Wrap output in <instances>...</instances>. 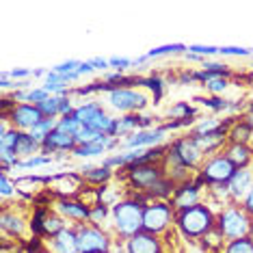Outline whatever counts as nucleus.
<instances>
[{"instance_id":"f8f14e48","label":"nucleus","mask_w":253,"mask_h":253,"mask_svg":"<svg viewBox=\"0 0 253 253\" xmlns=\"http://www.w3.org/2000/svg\"><path fill=\"white\" fill-rule=\"evenodd\" d=\"M173 156L188 169V167H195V165H197L204 154H201V149L193 143V139H180V141H177L175 145H173Z\"/></svg>"},{"instance_id":"8fccbe9b","label":"nucleus","mask_w":253,"mask_h":253,"mask_svg":"<svg viewBox=\"0 0 253 253\" xmlns=\"http://www.w3.org/2000/svg\"><path fill=\"white\" fill-rule=\"evenodd\" d=\"M249 124H251V128H253V111L249 113Z\"/></svg>"},{"instance_id":"b1692460","label":"nucleus","mask_w":253,"mask_h":253,"mask_svg":"<svg viewBox=\"0 0 253 253\" xmlns=\"http://www.w3.org/2000/svg\"><path fill=\"white\" fill-rule=\"evenodd\" d=\"M253 136V128L249 122H243V124H234L232 130H229V139H232V143H245L249 141Z\"/></svg>"},{"instance_id":"09e8293b","label":"nucleus","mask_w":253,"mask_h":253,"mask_svg":"<svg viewBox=\"0 0 253 253\" xmlns=\"http://www.w3.org/2000/svg\"><path fill=\"white\" fill-rule=\"evenodd\" d=\"M89 63H91L93 67H102V70H104V67H108V61H104V59H91Z\"/></svg>"},{"instance_id":"4c0bfd02","label":"nucleus","mask_w":253,"mask_h":253,"mask_svg":"<svg viewBox=\"0 0 253 253\" xmlns=\"http://www.w3.org/2000/svg\"><path fill=\"white\" fill-rule=\"evenodd\" d=\"M225 87H227L225 78H212L208 83V89L212 91V93H221V91H225Z\"/></svg>"},{"instance_id":"ddd939ff","label":"nucleus","mask_w":253,"mask_h":253,"mask_svg":"<svg viewBox=\"0 0 253 253\" xmlns=\"http://www.w3.org/2000/svg\"><path fill=\"white\" fill-rule=\"evenodd\" d=\"M128 253H160V243L154 234L139 232L128 238Z\"/></svg>"},{"instance_id":"7ed1b4c3","label":"nucleus","mask_w":253,"mask_h":253,"mask_svg":"<svg viewBox=\"0 0 253 253\" xmlns=\"http://www.w3.org/2000/svg\"><path fill=\"white\" fill-rule=\"evenodd\" d=\"M216 229L221 232L225 238L229 240H238V238H247V234L251 232V221L249 214L245 210L238 208H229L218 216V225Z\"/></svg>"},{"instance_id":"f704fd0d","label":"nucleus","mask_w":253,"mask_h":253,"mask_svg":"<svg viewBox=\"0 0 253 253\" xmlns=\"http://www.w3.org/2000/svg\"><path fill=\"white\" fill-rule=\"evenodd\" d=\"M216 130H221L218 124L214 122V119H208V122H201L197 128H195L193 134H210V132H216Z\"/></svg>"},{"instance_id":"49530a36","label":"nucleus","mask_w":253,"mask_h":253,"mask_svg":"<svg viewBox=\"0 0 253 253\" xmlns=\"http://www.w3.org/2000/svg\"><path fill=\"white\" fill-rule=\"evenodd\" d=\"M76 72L78 74H89V72H93V65H91V63H80V67Z\"/></svg>"},{"instance_id":"6e6552de","label":"nucleus","mask_w":253,"mask_h":253,"mask_svg":"<svg viewBox=\"0 0 253 253\" xmlns=\"http://www.w3.org/2000/svg\"><path fill=\"white\" fill-rule=\"evenodd\" d=\"M111 104L117 108V111H134V108H143L147 104V97L143 93H136L132 89L119 87L111 91Z\"/></svg>"},{"instance_id":"f257e3e1","label":"nucleus","mask_w":253,"mask_h":253,"mask_svg":"<svg viewBox=\"0 0 253 253\" xmlns=\"http://www.w3.org/2000/svg\"><path fill=\"white\" fill-rule=\"evenodd\" d=\"M143 206L141 201H119L113 208L115 227L122 236H134L143 229Z\"/></svg>"},{"instance_id":"e433bc0d","label":"nucleus","mask_w":253,"mask_h":253,"mask_svg":"<svg viewBox=\"0 0 253 253\" xmlns=\"http://www.w3.org/2000/svg\"><path fill=\"white\" fill-rule=\"evenodd\" d=\"M186 50H191V54H197V56H201V54H216L218 52V48H214V45H188Z\"/></svg>"},{"instance_id":"f3484780","label":"nucleus","mask_w":253,"mask_h":253,"mask_svg":"<svg viewBox=\"0 0 253 253\" xmlns=\"http://www.w3.org/2000/svg\"><path fill=\"white\" fill-rule=\"evenodd\" d=\"M59 212L67 218H74V221H84V218L91 216V210L83 201H72V199H59Z\"/></svg>"},{"instance_id":"0eeeda50","label":"nucleus","mask_w":253,"mask_h":253,"mask_svg":"<svg viewBox=\"0 0 253 253\" xmlns=\"http://www.w3.org/2000/svg\"><path fill=\"white\" fill-rule=\"evenodd\" d=\"M78 247L80 253H106L108 251V238L100 229L93 227H78Z\"/></svg>"},{"instance_id":"f03ea898","label":"nucleus","mask_w":253,"mask_h":253,"mask_svg":"<svg viewBox=\"0 0 253 253\" xmlns=\"http://www.w3.org/2000/svg\"><path fill=\"white\" fill-rule=\"evenodd\" d=\"M177 225L186 236L197 238V236H206L210 229H214V218H212V212L206 206L197 204L177 214Z\"/></svg>"},{"instance_id":"c756f323","label":"nucleus","mask_w":253,"mask_h":253,"mask_svg":"<svg viewBox=\"0 0 253 253\" xmlns=\"http://www.w3.org/2000/svg\"><path fill=\"white\" fill-rule=\"evenodd\" d=\"M35 106L39 108V113H42L45 119H52L54 115H59V97H48V100L39 102Z\"/></svg>"},{"instance_id":"dca6fc26","label":"nucleus","mask_w":253,"mask_h":253,"mask_svg":"<svg viewBox=\"0 0 253 253\" xmlns=\"http://www.w3.org/2000/svg\"><path fill=\"white\" fill-rule=\"evenodd\" d=\"M42 147L45 152H59V149H76L78 143H76V136L74 134H65V132L54 130L52 134L42 143Z\"/></svg>"},{"instance_id":"a211bd4d","label":"nucleus","mask_w":253,"mask_h":253,"mask_svg":"<svg viewBox=\"0 0 253 253\" xmlns=\"http://www.w3.org/2000/svg\"><path fill=\"white\" fill-rule=\"evenodd\" d=\"M197 199H199L197 186H193V184H184V186L175 188L173 206L182 212V210H188V208H193V206H197Z\"/></svg>"},{"instance_id":"412c9836","label":"nucleus","mask_w":253,"mask_h":253,"mask_svg":"<svg viewBox=\"0 0 253 253\" xmlns=\"http://www.w3.org/2000/svg\"><path fill=\"white\" fill-rule=\"evenodd\" d=\"M193 143L201 149V154L214 152L223 145V128L216 132H210V134H193Z\"/></svg>"},{"instance_id":"4468645a","label":"nucleus","mask_w":253,"mask_h":253,"mask_svg":"<svg viewBox=\"0 0 253 253\" xmlns=\"http://www.w3.org/2000/svg\"><path fill=\"white\" fill-rule=\"evenodd\" d=\"M165 136V128H156V130H141L136 132V134H132L128 141H126V145L130 149H139V147H154L156 143L163 141Z\"/></svg>"},{"instance_id":"de8ad7c7","label":"nucleus","mask_w":253,"mask_h":253,"mask_svg":"<svg viewBox=\"0 0 253 253\" xmlns=\"http://www.w3.org/2000/svg\"><path fill=\"white\" fill-rule=\"evenodd\" d=\"M28 70H13V72H9L7 76H13V78H24V76H28Z\"/></svg>"},{"instance_id":"a878e982","label":"nucleus","mask_w":253,"mask_h":253,"mask_svg":"<svg viewBox=\"0 0 253 253\" xmlns=\"http://www.w3.org/2000/svg\"><path fill=\"white\" fill-rule=\"evenodd\" d=\"M37 145L39 143L33 139L31 134H20L18 145H15V154H18V156H33V154L37 152Z\"/></svg>"},{"instance_id":"79ce46f5","label":"nucleus","mask_w":253,"mask_h":253,"mask_svg":"<svg viewBox=\"0 0 253 253\" xmlns=\"http://www.w3.org/2000/svg\"><path fill=\"white\" fill-rule=\"evenodd\" d=\"M89 218H93V221H104V218H106V206L104 204L95 206V208L91 210V216Z\"/></svg>"},{"instance_id":"423d86ee","label":"nucleus","mask_w":253,"mask_h":253,"mask_svg":"<svg viewBox=\"0 0 253 253\" xmlns=\"http://www.w3.org/2000/svg\"><path fill=\"white\" fill-rule=\"evenodd\" d=\"M128 177H130L132 186L143 188V191H149V188L156 186V184L163 180V173H160L158 167L147 163V165H130Z\"/></svg>"},{"instance_id":"2f4dec72","label":"nucleus","mask_w":253,"mask_h":253,"mask_svg":"<svg viewBox=\"0 0 253 253\" xmlns=\"http://www.w3.org/2000/svg\"><path fill=\"white\" fill-rule=\"evenodd\" d=\"M169 115H171L173 119H177L180 124H186V122H191L188 117H193L195 111H193V108L188 106V104H184V102H180V104H175L173 108H171Z\"/></svg>"},{"instance_id":"9d476101","label":"nucleus","mask_w":253,"mask_h":253,"mask_svg":"<svg viewBox=\"0 0 253 253\" xmlns=\"http://www.w3.org/2000/svg\"><path fill=\"white\" fill-rule=\"evenodd\" d=\"M48 186H52V193L61 195V199H67L80 191L83 180L74 173H59L54 177H48Z\"/></svg>"},{"instance_id":"9b49d317","label":"nucleus","mask_w":253,"mask_h":253,"mask_svg":"<svg viewBox=\"0 0 253 253\" xmlns=\"http://www.w3.org/2000/svg\"><path fill=\"white\" fill-rule=\"evenodd\" d=\"M253 188V173L249 169H236L232 180L227 182V191L234 199H245Z\"/></svg>"},{"instance_id":"39448f33","label":"nucleus","mask_w":253,"mask_h":253,"mask_svg":"<svg viewBox=\"0 0 253 253\" xmlns=\"http://www.w3.org/2000/svg\"><path fill=\"white\" fill-rule=\"evenodd\" d=\"M236 173V167L229 163L225 156H214L210 158L208 163L204 165V169H201V177H204L206 182H212V184H225L232 180V175Z\"/></svg>"},{"instance_id":"cd10ccee","label":"nucleus","mask_w":253,"mask_h":253,"mask_svg":"<svg viewBox=\"0 0 253 253\" xmlns=\"http://www.w3.org/2000/svg\"><path fill=\"white\" fill-rule=\"evenodd\" d=\"M136 126H141V117L136 115H128L124 119H115V134H126V132L134 130Z\"/></svg>"},{"instance_id":"ea45409f","label":"nucleus","mask_w":253,"mask_h":253,"mask_svg":"<svg viewBox=\"0 0 253 253\" xmlns=\"http://www.w3.org/2000/svg\"><path fill=\"white\" fill-rule=\"evenodd\" d=\"M218 52H221V54H232V56H247V54H251V50H247V48H232V45H227V48H218Z\"/></svg>"},{"instance_id":"58836bf2","label":"nucleus","mask_w":253,"mask_h":253,"mask_svg":"<svg viewBox=\"0 0 253 253\" xmlns=\"http://www.w3.org/2000/svg\"><path fill=\"white\" fill-rule=\"evenodd\" d=\"M48 100V91L45 89H33L28 91V102H35V104H39V102Z\"/></svg>"},{"instance_id":"1a4fd4ad","label":"nucleus","mask_w":253,"mask_h":253,"mask_svg":"<svg viewBox=\"0 0 253 253\" xmlns=\"http://www.w3.org/2000/svg\"><path fill=\"white\" fill-rule=\"evenodd\" d=\"M9 117H11V122H13V126H18L20 130H31L42 122L43 115L33 104H18L13 111H11Z\"/></svg>"},{"instance_id":"c85d7f7f","label":"nucleus","mask_w":253,"mask_h":253,"mask_svg":"<svg viewBox=\"0 0 253 253\" xmlns=\"http://www.w3.org/2000/svg\"><path fill=\"white\" fill-rule=\"evenodd\" d=\"M106 149L104 143H89V145H78L74 149V156L78 158H91V156H97V154H102Z\"/></svg>"},{"instance_id":"72a5a7b5","label":"nucleus","mask_w":253,"mask_h":253,"mask_svg":"<svg viewBox=\"0 0 253 253\" xmlns=\"http://www.w3.org/2000/svg\"><path fill=\"white\" fill-rule=\"evenodd\" d=\"M48 163H50V156H33V158H26V160H22V163H18L15 167H18V169H31V167L48 165Z\"/></svg>"},{"instance_id":"5701e85b","label":"nucleus","mask_w":253,"mask_h":253,"mask_svg":"<svg viewBox=\"0 0 253 253\" xmlns=\"http://www.w3.org/2000/svg\"><path fill=\"white\" fill-rule=\"evenodd\" d=\"M54 130H56V122H54V119H45V117H43L42 122H39V124L35 126V128L28 130V134H31L37 143H43L50 134H52Z\"/></svg>"},{"instance_id":"c9c22d12","label":"nucleus","mask_w":253,"mask_h":253,"mask_svg":"<svg viewBox=\"0 0 253 253\" xmlns=\"http://www.w3.org/2000/svg\"><path fill=\"white\" fill-rule=\"evenodd\" d=\"M180 50H186V48H184V45H180V43H175V45H163V48H154V50H149V54H147V56L171 54V52H180Z\"/></svg>"},{"instance_id":"7c9ffc66","label":"nucleus","mask_w":253,"mask_h":253,"mask_svg":"<svg viewBox=\"0 0 253 253\" xmlns=\"http://www.w3.org/2000/svg\"><path fill=\"white\" fill-rule=\"evenodd\" d=\"M225 253H253V240L247 236V238H238V240H232L227 245Z\"/></svg>"},{"instance_id":"aec40b11","label":"nucleus","mask_w":253,"mask_h":253,"mask_svg":"<svg viewBox=\"0 0 253 253\" xmlns=\"http://www.w3.org/2000/svg\"><path fill=\"white\" fill-rule=\"evenodd\" d=\"M225 158L236 167V169H245L251 160V149L247 145H243V143H232L225 152Z\"/></svg>"},{"instance_id":"2eb2a0df","label":"nucleus","mask_w":253,"mask_h":253,"mask_svg":"<svg viewBox=\"0 0 253 253\" xmlns=\"http://www.w3.org/2000/svg\"><path fill=\"white\" fill-rule=\"evenodd\" d=\"M33 227H35L37 232L50 234L52 238L65 229V227H63V218L56 216V214H48V212H37L35 221H33Z\"/></svg>"},{"instance_id":"bb28decb","label":"nucleus","mask_w":253,"mask_h":253,"mask_svg":"<svg viewBox=\"0 0 253 253\" xmlns=\"http://www.w3.org/2000/svg\"><path fill=\"white\" fill-rule=\"evenodd\" d=\"M83 128V124L78 122L76 117H74V115H65V117L63 119H59V122H56V130L59 132H65V134H74L76 136V132Z\"/></svg>"},{"instance_id":"20e7f679","label":"nucleus","mask_w":253,"mask_h":253,"mask_svg":"<svg viewBox=\"0 0 253 253\" xmlns=\"http://www.w3.org/2000/svg\"><path fill=\"white\" fill-rule=\"evenodd\" d=\"M171 221V208L167 204H152L143 210V232L147 234H160L165 232Z\"/></svg>"},{"instance_id":"4be33fe9","label":"nucleus","mask_w":253,"mask_h":253,"mask_svg":"<svg viewBox=\"0 0 253 253\" xmlns=\"http://www.w3.org/2000/svg\"><path fill=\"white\" fill-rule=\"evenodd\" d=\"M102 113H104V111H102L100 104H95V102H89V104H83L80 108H76V111H74V117H76L83 126H91Z\"/></svg>"},{"instance_id":"a18cd8bd","label":"nucleus","mask_w":253,"mask_h":253,"mask_svg":"<svg viewBox=\"0 0 253 253\" xmlns=\"http://www.w3.org/2000/svg\"><path fill=\"white\" fill-rule=\"evenodd\" d=\"M245 212H247V214H251V216H253V188L249 191V195L245 197Z\"/></svg>"},{"instance_id":"393cba45","label":"nucleus","mask_w":253,"mask_h":253,"mask_svg":"<svg viewBox=\"0 0 253 253\" xmlns=\"http://www.w3.org/2000/svg\"><path fill=\"white\" fill-rule=\"evenodd\" d=\"M2 229L13 236H20L22 229H24V221H22V216H15L11 212H2Z\"/></svg>"},{"instance_id":"37998d69","label":"nucleus","mask_w":253,"mask_h":253,"mask_svg":"<svg viewBox=\"0 0 253 253\" xmlns=\"http://www.w3.org/2000/svg\"><path fill=\"white\" fill-rule=\"evenodd\" d=\"M206 106L214 108V111H223V108H227V102L225 100H218V97H212V100H201Z\"/></svg>"},{"instance_id":"6ab92c4d","label":"nucleus","mask_w":253,"mask_h":253,"mask_svg":"<svg viewBox=\"0 0 253 253\" xmlns=\"http://www.w3.org/2000/svg\"><path fill=\"white\" fill-rule=\"evenodd\" d=\"M52 247L56 253H80L78 247V234L72 232V229H63L61 234L54 236Z\"/></svg>"},{"instance_id":"a19ab883","label":"nucleus","mask_w":253,"mask_h":253,"mask_svg":"<svg viewBox=\"0 0 253 253\" xmlns=\"http://www.w3.org/2000/svg\"><path fill=\"white\" fill-rule=\"evenodd\" d=\"M0 182H2V197H9V195H13V191H15V184H11V180L7 177V173H2V177H0Z\"/></svg>"},{"instance_id":"c03bdc74","label":"nucleus","mask_w":253,"mask_h":253,"mask_svg":"<svg viewBox=\"0 0 253 253\" xmlns=\"http://www.w3.org/2000/svg\"><path fill=\"white\" fill-rule=\"evenodd\" d=\"M108 65L117 67V70H126V67H130V65H132V61H130V59H119V56H115V59L108 61Z\"/></svg>"},{"instance_id":"473e14b6","label":"nucleus","mask_w":253,"mask_h":253,"mask_svg":"<svg viewBox=\"0 0 253 253\" xmlns=\"http://www.w3.org/2000/svg\"><path fill=\"white\" fill-rule=\"evenodd\" d=\"M108 177H111V169H108V167H97V169H91L89 173H84V180L95 182V184L106 182Z\"/></svg>"}]
</instances>
